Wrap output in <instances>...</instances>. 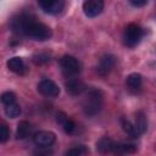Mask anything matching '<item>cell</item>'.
I'll return each mask as SVG.
<instances>
[{
    "label": "cell",
    "mask_w": 156,
    "mask_h": 156,
    "mask_svg": "<svg viewBox=\"0 0 156 156\" xmlns=\"http://www.w3.org/2000/svg\"><path fill=\"white\" fill-rule=\"evenodd\" d=\"M11 28L15 33L29 37L38 41L48 40L51 37V29L46 24L38 22L34 17L28 15H20L15 17L11 21Z\"/></svg>",
    "instance_id": "6da1fadb"
},
{
    "label": "cell",
    "mask_w": 156,
    "mask_h": 156,
    "mask_svg": "<svg viewBox=\"0 0 156 156\" xmlns=\"http://www.w3.org/2000/svg\"><path fill=\"white\" fill-rule=\"evenodd\" d=\"M102 105H104L102 93L100 90L93 89L87 94V96L83 101V112L88 117L95 116L101 111Z\"/></svg>",
    "instance_id": "7a4b0ae2"
},
{
    "label": "cell",
    "mask_w": 156,
    "mask_h": 156,
    "mask_svg": "<svg viewBox=\"0 0 156 156\" xmlns=\"http://www.w3.org/2000/svg\"><path fill=\"white\" fill-rule=\"evenodd\" d=\"M60 66L63 76L66 77H74L80 72V63L79 61L71 55H65L60 60Z\"/></svg>",
    "instance_id": "3957f363"
},
{
    "label": "cell",
    "mask_w": 156,
    "mask_h": 156,
    "mask_svg": "<svg viewBox=\"0 0 156 156\" xmlns=\"http://www.w3.org/2000/svg\"><path fill=\"white\" fill-rule=\"evenodd\" d=\"M141 37H143V29L135 23H129L123 33V43L124 45L133 48L140 41Z\"/></svg>",
    "instance_id": "277c9868"
},
{
    "label": "cell",
    "mask_w": 156,
    "mask_h": 156,
    "mask_svg": "<svg viewBox=\"0 0 156 156\" xmlns=\"http://www.w3.org/2000/svg\"><path fill=\"white\" fill-rule=\"evenodd\" d=\"M38 91L48 98H56L60 94V88L57 84L50 79H43L38 84Z\"/></svg>",
    "instance_id": "5b68a950"
},
{
    "label": "cell",
    "mask_w": 156,
    "mask_h": 156,
    "mask_svg": "<svg viewBox=\"0 0 156 156\" xmlns=\"http://www.w3.org/2000/svg\"><path fill=\"white\" fill-rule=\"evenodd\" d=\"M55 134L52 132H48V130H39L34 134L33 136V141L37 146L39 147H49L55 143Z\"/></svg>",
    "instance_id": "8992f818"
},
{
    "label": "cell",
    "mask_w": 156,
    "mask_h": 156,
    "mask_svg": "<svg viewBox=\"0 0 156 156\" xmlns=\"http://www.w3.org/2000/svg\"><path fill=\"white\" fill-rule=\"evenodd\" d=\"M104 10V0H85L83 11L88 17H96Z\"/></svg>",
    "instance_id": "52a82bcc"
},
{
    "label": "cell",
    "mask_w": 156,
    "mask_h": 156,
    "mask_svg": "<svg viewBox=\"0 0 156 156\" xmlns=\"http://www.w3.org/2000/svg\"><path fill=\"white\" fill-rule=\"evenodd\" d=\"M115 63H116V57L112 55V54H106L104 55L100 61H99V65H98V73L100 76H107L112 68L115 67Z\"/></svg>",
    "instance_id": "ba28073f"
},
{
    "label": "cell",
    "mask_w": 156,
    "mask_h": 156,
    "mask_svg": "<svg viewBox=\"0 0 156 156\" xmlns=\"http://www.w3.org/2000/svg\"><path fill=\"white\" fill-rule=\"evenodd\" d=\"M38 4L44 12L51 15L58 13L65 5L63 0H38Z\"/></svg>",
    "instance_id": "9c48e42d"
},
{
    "label": "cell",
    "mask_w": 156,
    "mask_h": 156,
    "mask_svg": "<svg viewBox=\"0 0 156 156\" xmlns=\"http://www.w3.org/2000/svg\"><path fill=\"white\" fill-rule=\"evenodd\" d=\"M65 87H66V90L69 95H73V96H77V95H80L84 90H85V84L78 79H68L66 83H65Z\"/></svg>",
    "instance_id": "30bf717a"
},
{
    "label": "cell",
    "mask_w": 156,
    "mask_h": 156,
    "mask_svg": "<svg viewBox=\"0 0 156 156\" xmlns=\"http://www.w3.org/2000/svg\"><path fill=\"white\" fill-rule=\"evenodd\" d=\"M116 143L110 139V138H101L96 143V150L101 154H107V152H113Z\"/></svg>",
    "instance_id": "8fae6325"
},
{
    "label": "cell",
    "mask_w": 156,
    "mask_h": 156,
    "mask_svg": "<svg viewBox=\"0 0 156 156\" xmlns=\"http://www.w3.org/2000/svg\"><path fill=\"white\" fill-rule=\"evenodd\" d=\"M126 83H127V87L129 88V90L138 91V90H140V88L143 85V78L139 73H130L127 77Z\"/></svg>",
    "instance_id": "7c38bea8"
},
{
    "label": "cell",
    "mask_w": 156,
    "mask_h": 156,
    "mask_svg": "<svg viewBox=\"0 0 156 156\" xmlns=\"http://www.w3.org/2000/svg\"><path fill=\"white\" fill-rule=\"evenodd\" d=\"M7 68L15 73H18V74H22L24 73L26 71V66H24V62L21 57H12L7 61Z\"/></svg>",
    "instance_id": "4fadbf2b"
},
{
    "label": "cell",
    "mask_w": 156,
    "mask_h": 156,
    "mask_svg": "<svg viewBox=\"0 0 156 156\" xmlns=\"http://www.w3.org/2000/svg\"><path fill=\"white\" fill-rule=\"evenodd\" d=\"M139 132V134H143L146 132L147 129V118L145 116V113L143 111H139L136 112V116H135V124H134Z\"/></svg>",
    "instance_id": "5bb4252c"
},
{
    "label": "cell",
    "mask_w": 156,
    "mask_h": 156,
    "mask_svg": "<svg viewBox=\"0 0 156 156\" xmlns=\"http://www.w3.org/2000/svg\"><path fill=\"white\" fill-rule=\"evenodd\" d=\"M30 128H32V127H30L29 122H27V121H21V122L18 123V126H17L16 138L20 139V140L26 139V138L28 136L29 132H30Z\"/></svg>",
    "instance_id": "9a60e30c"
},
{
    "label": "cell",
    "mask_w": 156,
    "mask_h": 156,
    "mask_svg": "<svg viewBox=\"0 0 156 156\" xmlns=\"http://www.w3.org/2000/svg\"><path fill=\"white\" fill-rule=\"evenodd\" d=\"M121 124H122L123 130H124L130 138H138V136L140 135L139 132H138V129H136V127H135L134 124H132L128 119H126V118H121Z\"/></svg>",
    "instance_id": "2e32d148"
},
{
    "label": "cell",
    "mask_w": 156,
    "mask_h": 156,
    "mask_svg": "<svg viewBox=\"0 0 156 156\" xmlns=\"http://www.w3.org/2000/svg\"><path fill=\"white\" fill-rule=\"evenodd\" d=\"M135 150H136V146L134 144H129V143L117 144L116 143L113 152H116V154H133V152H135Z\"/></svg>",
    "instance_id": "e0dca14e"
},
{
    "label": "cell",
    "mask_w": 156,
    "mask_h": 156,
    "mask_svg": "<svg viewBox=\"0 0 156 156\" xmlns=\"http://www.w3.org/2000/svg\"><path fill=\"white\" fill-rule=\"evenodd\" d=\"M5 113H6V116L10 117V118H15V117L20 116V113H21V107H20V105H18L16 101H15V102H11V104H9V105H5Z\"/></svg>",
    "instance_id": "ac0fdd59"
},
{
    "label": "cell",
    "mask_w": 156,
    "mask_h": 156,
    "mask_svg": "<svg viewBox=\"0 0 156 156\" xmlns=\"http://www.w3.org/2000/svg\"><path fill=\"white\" fill-rule=\"evenodd\" d=\"M49 60H50V55L48 52H37L35 55H33V62L35 65L46 63Z\"/></svg>",
    "instance_id": "d6986e66"
},
{
    "label": "cell",
    "mask_w": 156,
    "mask_h": 156,
    "mask_svg": "<svg viewBox=\"0 0 156 156\" xmlns=\"http://www.w3.org/2000/svg\"><path fill=\"white\" fill-rule=\"evenodd\" d=\"M0 101H1L4 105H9V104L16 101V95H15L12 91H4V93L0 95Z\"/></svg>",
    "instance_id": "ffe728a7"
},
{
    "label": "cell",
    "mask_w": 156,
    "mask_h": 156,
    "mask_svg": "<svg viewBox=\"0 0 156 156\" xmlns=\"http://www.w3.org/2000/svg\"><path fill=\"white\" fill-rule=\"evenodd\" d=\"M88 152V150L82 145V146H76V147H72L69 150L66 151V155H73V156H79V155H83Z\"/></svg>",
    "instance_id": "44dd1931"
},
{
    "label": "cell",
    "mask_w": 156,
    "mask_h": 156,
    "mask_svg": "<svg viewBox=\"0 0 156 156\" xmlns=\"http://www.w3.org/2000/svg\"><path fill=\"white\" fill-rule=\"evenodd\" d=\"M62 127H63V130H65L66 133L71 134V133H73L74 129H76V123H74L72 119H68V118H67V119L62 123Z\"/></svg>",
    "instance_id": "7402d4cb"
},
{
    "label": "cell",
    "mask_w": 156,
    "mask_h": 156,
    "mask_svg": "<svg viewBox=\"0 0 156 156\" xmlns=\"http://www.w3.org/2000/svg\"><path fill=\"white\" fill-rule=\"evenodd\" d=\"M10 132L5 124H0V143H6L9 140Z\"/></svg>",
    "instance_id": "603a6c76"
},
{
    "label": "cell",
    "mask_w": 156,
    "mask_h": 156,
    "mask_svg": "<svg viewBox=\"0 0 156 156\" xmlns=\"http://www.w3.org/2000/svg\"><path fill=\"white\" fill-rule=\"evenodd\" d=\"M129 2L133 6H135V7H141V6H145L146 5L147 0H129Z\"/></svg>",
    "instance_id": "cb8c5ba5"
},
{
    "label": "cell",
    "mask_w": 156,
    "mask_h": 156,
    "mask_svg": "<svg viewBox=\"0 0 156 156\" xmlns=\"http://www.w3.org/2000/svg\"><path fill=\"white\" fill-rule=\"evenodd\" d=\"M67 119V116H66V113H63V112H58L57 115H56V121L58 122V123H63Z\"/></svg>",
    "instance_id": "d4e9b609"
}]
</instances>
